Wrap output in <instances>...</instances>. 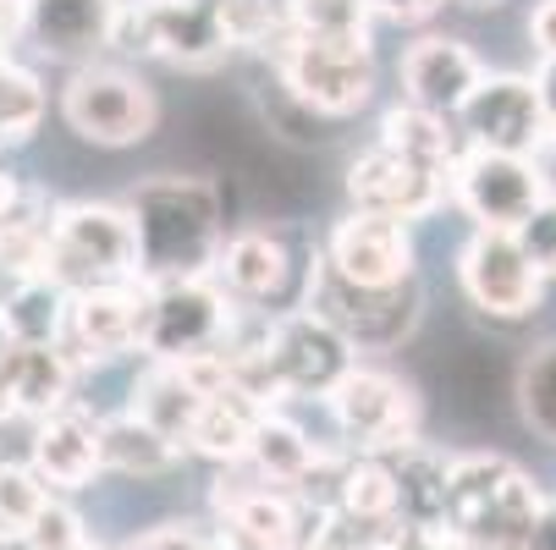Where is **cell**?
I'll list each match as a JSON object with an SVG mask.
<instances>
[{"label":"cell","mask_w":556,"mask_h":550,"mask_svg":"<svg viewBox=\"0 0 556 550\" xmlns=\"http://www.w3.org/2000/svg\"><path fill=\"white\" fill-rule=\"evenodd\" d=\"M143 281L215 276L226 248V199L210 177H149L127 193Z\"/></svg>","instance_id":"obj_1"},{"label":"cell","mask_w":556,"mask_h":550,"mask_svg":"<svg viewBox=\"0 0 556 550\" xmlns=\"http://www.w3.org/2000/svg\"><path fill=\"white\" fill-rule=\"evenodd\" d=\"M540 512H545V496L513 457L468 451L452 462L446 528L468 550H518L534 534Z\"/></svg>","instance_id":"obj_2"},{"label":"cell","mask_w":556,"mask_h":550,"mask_svg":"<svg viewBox=\"0 0 556 550\" xmlns=\"http://www.w3.org/2000/svg\"><path fill=\"white\" fill-rule=\"evenodd\" d=\"M45 276H55L66 292L143 281L138 226H132L127 204H100V199L55 204V231H50V265H45Z\"/></svg>","instance_id":"obj_3"},{"label":"cell","mask_w":556,"mask_h":550,"mask_svg":"<svg viewBox=\"0 0 556 550\" xmlns=\"http://www.w3.org/2000/svg\"><path fill=\"white\" fill-rule=\"evenodd\" d=\"M303 303L353 342V353H396L425 320V292L419 276L396 281V286H358L348 276H337L320 254H314L308 276H303Z\"/></svg>","instance_id":"obj_4"},{"label":"cell","mask_w":556,"mask_h":550,"mask_svg":"<svg viewBox=\"0 0 556 550\" xmlns=\"http://www.w3.org/2000/svg\"><path fill=\"white\" fill-rule=\"evenodd\" d=\"M215 276H188V281H143V358L182 363L199 353H220L243 314Z\"/></svg>","instance_id":"obj_5"},{"label":"cell","mask_w":556,"mask_h":550,"mask_svg":"<svg viewBox=\"0 0 556 550\" xmlns=\"http://www.w3.org/2000/svg\"><path fill=\"white\" fill-rule=\"evenodd\" d=\"M61 121L100 149H127L143 143L161 121V100L138 72L111 66V61H84L72 66L66 89H61Z\"/></svg>","instance_id":"obj_6"},{"label":"cell","mask_w":556,"mask_h":550,"mask_svg":"<svg viewBox=\"0 0 556 550\" xmlns=\"http://www.w3.org/2000/svg\"><path fill=\"white\" fill-rule=\"evenodd\" d=\"M116 44L166 66H188V72H204L237 55L220 23V0H122Z\"/></svg>","instance_id":"obj_7"},{"label":"cell","mask_w":556,"mask_h":550,"mask_svg":"<svg viewBox=\"0 0 556 550\" xmlns=\"http://www.w3.org/2000/svg\"><path fill=\"white\" fill-rule=\"evenodd\" d=\"M270 66L287 77L298 100H308L331 121L364 111L375 94V55L364 39H314L287 28V39L270 50Z\"/></svg>","instance_id":"obj_8"},{"label":"cell","mask_w":556,"mask_h":550,"mask_svg":"<svg viewBox=\"0 0 556 550\" xmlns=\"http://www.w3.org/2000/svg\"><path fill=\"white\" fill-rule=\"evenodd\" d=\"M260 347H265V363L281 385V397H314V402H326L342 385V374L358 363L353 342L326 320V314H314L308 303L281 308L276 320H265Z\"/></svg>","instance_id":"obj_9"},{"label":"cell","mask_w":556,"mask_h":550,"mask_svg":"<svg viewBox=\"0 0 556 550\" xmlns=\"http://www.w3.org/2000/svg\"><path fill=\"white\" fill-rule=\"evenodd\" d=\"M326 408L353 451H396L419 440V419H425L419 391L380 363H353L342 385L326 397Z\"/></svg>","instance_id":"obj_10"},{"label":"cell","mask_w":556,"mask_h":550,"mask_svg":"<svg viewBox=\"0 0 556 550\" xmlns=\"http://www.w3.org/2000/svg\"><path fill=\"white\" fill-rule=\"evenodd\" d=\"M457 281H463V297L485 320H523V314H534V303L545 292V276L534 270L523 243L513 231H485V226H473V238L463 243Z\"/></svg>","instance_id":"obj_11"},{"label":"cell","mask_w":556,"mask_h":550,"mask_svg":"<svg viewBox=\"0 0 556 550\" xmlns=\"http://www.w3.org/2000/svg\"><path fill=\"white\" fill-rule=\"evenodd\" d=\"M452 199L485 231H518L534 204L545 199L534 154H496V149H463L452 171Z\"/></svg>","instance_id":"obj_12"},{"label":"cell","mask_w":556,"mask_h":550,"mask_svg":"<svg viewBox=\"0 0 556 550\" xmlns=\"http://www.w3.org/2000/svg\"><path fill=\"white\" fill-rule=\"evenodd\" d=\"M457 132L468 149H496V154H534L551 138L545 105L534 77L523 72H485L457 111Z\"/></svg>","instance_id":"obj_13"},{"label":"cell","mask_w":556,"mask_h":550,"mask_svg":"<svg viewBox=\"0 0 556 550\" xmlns=\"http://www.w3.org/2000/svg\"><path fill=\"white\" fill-rule=\"evenodd\" d=\"M320 259L358 281V286H396V281H414V220H396V215H375V209H348L320 243Z\"/></svg>","instance_id":"obj_14"},{"label":"cell","mask_w":556,"mask_h":550,"mask_svg":"<svg viewBox=\"0 0 556 550\" xmlns=\"http://www.w3.org/2000/svg\"><path fill=\"white\" fill-rule=\"evenodd\" d=\"M61 347L77 369H100L127 353H143V281L72 292Z\"/></svg>","instance_id":"obj_15"},{"label":"cell","mask_w":556,"mask_h":550,"mask_svg":"<svg viewBox=\"0 0 556 550\" xmlns=\"http://www.w3.org/2000/svg\"><path fill=\"white\" fill-rule=\"evenodd\" d=\"M452 193L446 171H430L408 154H396L391 143L364 149L348 166V199L353 209H375V215H396V220H425L430 209H441V199Z\"/></svg>","instance_id":"obj_16"},{"label":"cell","mask_w":556,"mask_h":550,"mask_svg":"<svg viewBox=\"0 0 556 550\" xmlns=\"http://www.w3.org/2000/svg\"><path fill=\"white\" fill-rule=\"evenodd\" d=\"M480 77H485V66L463 39L430 34L403 55V100L419 111H435V116H457L463 100L480 89Z\"/></svg>","instance_id":"obj_17"},{"label":"cell","mask_w":556,"mask_h":550,"mask_svg":"<svg viewBox=\"0 0 556 550\" xmlns=\"http://www.w3.org/2000/svg\"><path fill=\"white\" fill-rule=\"evenodd\" d=\"M237 468H243V462H237ZM215 512H220L226 528L249 534V539H260V545H270V550H298L303 523H308V501H303L298 490H287V485L260 479V474H254V485L220 474V485H215Z\"/></svg>","instance_id":"obj_18"},{"label":"cell","mask_w":556,"mask_h":550,"mask_svg":"<svg viewBox=\"0 0 556 550\" xmlns=\"http://www.w3.org/2000/svg\"><path fill=\"white\" fill-rule=\"evenodd\" d=\"M116 17L122 0H28L23 34L50 55V61H94L100 50L116 44Z\"/></svg>","instance_id":"obj_19"},{"label":"cell","mask_w":556,"mask_h":550,"mask_svg":"<svg viewBox=\"0 0 556 550\" xmlns=\"http://www.w3.org/2000/svg\"><path fill=\"white\" fill-rule=\"evenodd\" d=\"M34 474L50 485V490H84L100 468H105V451H100V419H89L84 408H61L50 419H39L34 430Z\"/></svg>","instance_id":"obj_20"},{"label":"cell","mask_w":556,"mask_h":550,"mask_svg":"<svg viewBox=\"0 0 556 550\" xmlns=\"http://www.w3.org/2000/svg\"><path fill=\"white\" fill-rule=\"evenodd\" d=\"M77 369L66 358V347H17L7 374H0V413H23V419H50L61 408H72V385Z\"/></svg>","instance_id":"obj_21"},{"label":"cell","mask_w":556,"mask_h":550,"mask_svg":"<svg viewBox=\"0 0 556 550\" xmlns=\"http://www.w3.org/2000/svg\"><path fill=\"white\" fill-rule=\"evenodd\" d=\"M452 462L441 446L430 440H408L386 451L391 485H396V517L414 528H446V490H452Z\"/></svg>","instance_id":"obj_22"},{"label":"cell","mask_w":556,"mask_h":550,"mask_svg":"<svg viewBox=\"0 0 556 550\" xmlns=\"http://www.w3.org/2000/svg\"><path fill=\"white\" fill-rule=\"evenodd\" d=\"M132 413L188 451L193 424H199V413H204V391H199V380H193L182 363L149 358V369H143L138 385H132Z\"/></svg>","instance_id":"obj_23"},{"label":"cell","mask_w":556,"mask_h":550,"mask_svg":"<svg viewBox=\"0 0 556 550\" xmlns=\"http://www.w3.org/2000/svg\"><path fill=\"white\" fill-rule=\"evenodd\" d=\"M215 276H220V286H226L237 303H270V297L287 286V276H292V254H287V243L276 238V231L254 226V231H237V238H226Z\"/></svg>","instance_id":"obj_24"},{"label":"cell","mask_w":556,"mask_h":550,"mask_svg":"<svg viewBox=\"0 0 556 550\" xmlns=\"http://www.w3.org/2000/svg\"><path fill=\"white\" fill-rule=\"evenodd\" d=\"M265 413H270V408L254 402L249 391L226 385V391H215V397H204V413H199V424H193L188 451H199V457H210V462H220V468H237V462L249 457L254 430H260Z\"/></svg>","instance_id":"obj_25"},{"label":"cell","mask_w":556,"mask_h":550,"mask_svg":"<svg viewBox=\"0 0 556 550\" xmlns=\"http://www.w3.org/2000/svg\"><path fill=\"white\" fill-rule=\"evenodd\" d=\"M380 143H391L396 154H408V161L430 166V171H457L463 161V132H457V116H435V111H419V105H391L380 116Z\"/></svg>","instance_id":"obj_26"},{"label":"cell","mask_w":556,"mask_h":550,"mask_svg":"<svg viewBox=\"0 0 556 550\" xmlns=\"http://www.w3.org/2000/svg\"><path fill=\"white\" fill-rule=\"evenodd\" d=\"M320 457H326V446H314L281 408H270L260 419V430H254V446H249L243 468H249V474H260V479H270V485L298 490L314 468H320Z\"/></svg>","instance_id":"obj_27"},{"label":"cell","mask_w":556,"mask_h":550,"mask_svg":"<svg viewBox=\"0 0 556 550\" xmlns=\"http://www.w3.org/2000/svg\"><path fill=\"white\" fill-rule=\"evenodd\" d=\"M66 308H72V292L45 270L23 276V281H7V297H0V314H7V325L23 347H61Z\"/></svg>","instance_id":"obj_28"},{"label":"cell","mask_w":556,"mask_h":550,"mask_svg":"<svg viewBox=\"0 0 556 550\" xmlns=\"http://www.w3.org/2000/svg\"><path fill=\"white\" fill-rule=\"evenodd\" d=\"M100 451H105V468L127 479H154V474H172L182 462V446L166 440L154 424H143L132 408L116 413V419H100Z\"/></svg>","instance_id":"obj_29"},{"label":"cell","mask_w":556,"mask_h":550,"mask_svg":"<svg viewBox=\"0 0 556 550\" xmlns=\"http://www.w3.org/2000/svg\"><path fill=\"white\" fill-rule=\"evenodd\" d=\"M45 121V84L23 61H0V143H28Z\"/></svg>","instance_id":"obj_30"},{"label":"cell","mask_w":556,"mask_h":550,"mask_svg":"<svg viewBox=\"0 0 556 550\" xmlns=\"http://www.w3.org/2000/svg\"><path fill=\"white\" fill-rule=\"evenodd\" d=\"M518 413L523 424L556 446V336L540 342L523 363H518Z\"/></svg>","instance_id":"obj_31"},{"label":"cell","mask_w":556,"mask_h":550,"mask_svg":"<svg viewBox=\"0 0 556 550\" xmlns=\"http://www.w3.org/2000/svg\"><path fill=\"white\" fill-rule=\"evenodd\" d=\"M260 105H265V127L276 138H287V143H326L331 138V116H320L308 100H298L276 66H270L265 84H260Z\"/></svg>","instance_id":"obj_32"},{"label":"cell","mask_w":556,"mask_h":550,"mask_svg":"<svg viewBox=\"0 0 556 550\" xmlns=\"http://www.w3.org/2000/svg\"><path fill=\"white\" fill-rule=\"evenodd\" d=\"M287 23L292 34L314 39H364L369 44V0H287Z\"/></svg>","instance_id":"obj_33"},{"label":"cell","mask_w":556,"mask_h":550,"mask_svg":"<svg viewBox=\"0 0 556 550\" xmlns=\"http://www.w3.org/2000/svg\"><path fill=\"white\" fill-rule=\"evenodd\" d=\"M220 23L231 50H260L270 55L287 39V0H220Z\"/></svg>","instance_id":"obj_34"},{"label":"cell","mask_w":556,"mask_h":550,"mask_svg":"<svg viewBox=\"0 0 556 550\" xmlns=\"http://www.w3.org/2000/svg\"><path fill=\"white\" fill-rule=\"evenodd\" d=\"M55 490L34 474V462H0V534L23 539L28 523L39 517V507L50 501Z\"/></svg>","instance_id":"obj_35"},{"label":"cell","mask_w":556,"mask_h":550,"mask_svg":"<svg viewBox=\"0 0 556 550\" xmlns=\"http://www.w3.org/2000/svg\"><path fill=\"white\" fill-rule=\"evenodd\" d=\"M77 539H89V534H84V517H77L61 496H50V501L39 507V517L28 523V534H23L28 550H66V545H77Z\"/></svg>","instance_id":"obj_36"},{"label":"cell","mask_w":556,"mask_h":550,"mask_svg":"<svg viewBox=\"0 0 556 550\" xmlns=\"http://www.w3.org/2000/svg\"><path fill=\"white\" fill-rule=\"evenodd\" d=\"M513 238L523 243V254L534 259V270H540L545 281H556V193H545V199L534 204V215L513 231Z\"/></svg>","instance_id":"obj_37"},{"label":"cell","mask_w":556,"mask_h":550,"mask_svg":"<svg viewBox=\"0 0 556 550\" xmlns=\"http://www.w3.org/2000/svg\"><path fill=\"white\" fill-rule=\"evenodd\" d=\"M122 550H220L215 534H199L193 523H161V528H143L138 539H127Z\"/></svg>","instance_id":"obj_38"},{"label":"cell","mask_w":556,"mask_h":550,"mask_svg":"<svg viewBox=\"0 0 556 550\" xmlns=\"http://www.w3.org/2000/svg\"><path fill=\"white\" fill-rule=\"evenodd\" d=\"M386 550H468L452 528H414V523H403L391 534V545Z\"/></svg>","instance_id":"obj_39"},{"label":"cell","mask_w":556,"mask_h":550,"mask_svg":"<svg viewBox=\"0 0 556 550\" xmlns=\"http://www.w3.org/2000/svg\"><path fill=\"white\" fill-rule=\"evenodd\" d=\"M446 0H369V12L386 23H430Z\"/></svg>","instance_id":"obj_40"},{"label":"cell","mask_w":556,"mask_h":550,"mask_svg":"<svg viewBox=\"0 0 556 550\" xmlns=\"http://www.w3.org/2000/svg\"><path fill=\"white\" fill-rule=\"evenodd\" d=\"M529 39H534L540 55H556V0H540L529 12Z\"/></svg>","instance_id":"obj_41"},{"label":"cell","mask_w":556,"mask_h":550,"mask_svg":"<svg viewBox=\"0 0 556 550\" xmlns=\"http://www.w3.org/2000/svg\"><path fill=\"white\" fill-rule=\"evenodd\" d=\"M534 89H540L545 121H551V132H556V55H540V66H534Z\"/></svg>","instance_id":"obj_42"},{"label":"cell","mask_w":556,"mask_h":550,"mask_svg":"<svg viewBox=\"0 0 556 550\" xmlns=\"http://www.w3.org/2000/svg\"><path fill=\"white\" fill-rule=\"evenodd\" d=\"M518 550H556V501H545V512H540L534 534H529Z\"/></svg>","instance_id":"obj_43"},{"label":"cell","mask_w":556,"mask_h":550,"mask_svg":"<svg viewBox=\"0 0 556 550\" xmlns=\"http://www.w3.org/2000/svg\"><path fill=\"white\" fill-rule=\"evenodd\" d=\"M534 166H540V182H545V193H556V132L534 149Z\"/></svg>","instance_id":"obj_44"},{"label":"cell","mask_w":556,"mask_h":550,"mask_svg":"<svg viewBox=\"0 0 556 550\" xmlns=\"http://www.w3.org/2000/svg\"><path fill=\"white\" fill-rule=\"evenodd\" d=\"M23 342L12 336V325H7V314H0V374H7V363H12V353H17Z\"/></svg>","instance_id":"obj_45"},{"label":"cell","mask_w":556,"mask_h":550,"mask_svg":"<svg viewBox=\"0 0 556 550\" xmlns=\"http://www.w3.org/2000/svg\"><path fill=\"white\" fill-rule=\"evenodd\" d=\"M452 7H463V12H502L507 0H452Z\"/></svg>","instance_id":"obj_46"},{"label":"cell","mask_w":556,"mask_h":550,"mask_svg":"<svg viewBox=\"0 0 556 550\" xmlns=\"http://www.w3.org/2000/svg\"><path fill=\"white\" fill-rule=\"evenodd\" d=\"M12 39H17V34H12L7 23H0V61H7V44H12Z\"/></svg>","instance_id":"obj_47"},{"label":"cell","mask_w":556,"mask_h":550,"mask_svg":"<svg viewBox=\"0 0 556 550\" xmlns=\"http://www.w3.org/2000/svg\"><path fill=\"white\" fill-rule=\"evenodd\" d=\"M66 550H100L94 539H77V545H66Z\"/></svg>","instance_id":"obj_48"},{"label":"cell","mask_w":556,"mask_h":550,"mask_svg":"<svg viewBox=\"0 0 556 550\" xmlns=\"http://www.w3.org/2000/svg\"><path fill=\"white\" fill-rule=\"evenodd\" d=\"M12 545H17V539H12V534H0V550H12Z\"/></svg>","instance_id":"obj_49"},{"label":"cell","mask_w":556,"mask_h":550,"mask_svg":"<svg viewBox=\"0 0 556 550\" xmlns=\"http://www.w3.org/2000/svg\"><path fill=\"white\" fill-rule=\"evenodd\" d=\"M0 154H7V143H0Z\"/></svg>","instance_id":"obj_50"}]
</instances>
